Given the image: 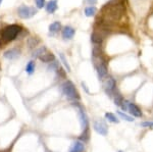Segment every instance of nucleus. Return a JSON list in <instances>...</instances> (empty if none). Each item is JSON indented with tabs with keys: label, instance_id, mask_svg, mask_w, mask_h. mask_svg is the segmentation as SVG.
Listing matches in <instances>:
<instances>
[{
	"label": "nucleus",
	"instance_id": "nucleus-21",
	"mask_svg": "<svg viewBox=\"0 0 153 152\" xmlns=\"http://www.w3.org/2000/svg\"><path fill=\"white\" fill-rule=\"evenodd\" d=\"M59 58H60V61L61 63L63 65V67H65V68L68 72H71V67H70V63H68V59H66L65 55L63 54V53H59Z\"/></svg>",
	"mask_w": 153,
	"mask_h": 152
},
{
	"label": "nucleus",
	"instance_id": "nucleus-14",
	"mask_svg": "<svg viewBox=\"0 0 153 152\" xmlns=\"http://www.w3.org/2000/svg\"><path fill=\"white\" fill-rule=\"evenodd\" d=\"M48 30H49V32H50L51 34L58 33V32H60L61 30H62V26H61V23H60V22H53L52 24H50Z\"/></svg>",
	"mask_w": 153,
	"mask_h": 152
},
{
	"label": "nucleus",
	"instance_id": "nucleus-9",
	"mask_svg": "<svg viewBox=\"0 0 153 152\" xmlns=\"http://www.w3.org/2000/svg\"><path fill=\"white\" fill-rule=\"evenodd\" d=\"M21 55V50L19 48H11V49H8L4 52L3 56L6 58V59H9V60H12V59H16V58L19 57Z\"/></svg>",
	"mask_w": 153,
	"mask_h": 152
},
{
	"label": "nucleus",
	"instance_id": "nucleus-10",
	"mask_svg": "<svg viewBox=\"0 0 153 152\" xmlns=\"http://www.w3.org/2000/svg\"><path fill=\"white\" fill-rule=\"evenodd\" d=\"M103 38H104V35L99 31H94L91 35V41L95 45H101L103 42Z\"/></svg>",
	"mask_w": 153,
	"mask_h": 152
},
{
	"label": "nucleus",
	"instance_id": "nucleus-1",
	"mask_svg": "<svg viewBox=\"0 0 153 152\" xmlns=\"http://www.w3.org/2000/svg\"><path fill=\"white\" fill-rule=\"evenodd\" d=\"M22 31L23 28L18 24H9L2 29L0 31V48H3L7 44L16 40Z\"/></svg>",
	"mask_w": 153,
	"mask_h": 152
},
{
	"label": "nucleus",
	"instance_id": "nucleus-26",
	"mask_svg": "<svg viewBox=\"0 0 153 152\" xmlns=\"http://www.w3.org/2000/svg\"><path fill=\"white\" fill-rule=\"evenodd\" d=\"M55 73H57L60 78H65V70H63V67H59L57 70H55Z\"/></svg>",
	"mask_w": 153,
	"mask_h": 152
},
{
	"label": "nucleus",
	"instance_id": "nucleus-15",
	"mask_svg": "<svg viewBox=\"0 0 153 152\" xmlns=\"http://www.w3.org/2000/svg\"><path fill=\"white\" fill-rule=\"evenodd\" d=\"M39 42H40V39H38L35 36L29 37L28 41H27V46H28L29 49H35L37 46H38Z\"/></svg>",
	"mask_w": 153,
	"mask_h": 152
},
{
	"label": "nucleus",
	"instance_id": "nucleus-30",
	"mask_svg": "<svg viewBox=\"0 0 153 152\" xmlns=\"http://www.w3.org/2000/svg\"><path fill=\"white\" fill-rule=\"evenodd\" d=\"M117 152H124V151H122V150H118Z\"/></svg>",
	"mask_w": 153,
	"mask_h": 152
},
{
	"label": "nucleus",
	"instance_id": "nucleus-18",
	"mask_svg": "<svg viewBox=\"0 0 153 152\" xmlns=\"http://www.w3.org/2000/svg\"><path fill=\"white\" fill-rule=\"evenodd\" d=\"M35 68H36V63L34 60H30L28 63H27L26 67V72L29 76H32L34 73H35Z\"/></svg>",
	"mask_w": 153,
	"mask_h": 152
},
{
	"label": "nucleus",
	"instance_id": "nucleus-8",
	"mask_svg": "<svg viewBox=\"0 0 153 152\" xmlns=\"http://www.w3.org/2000/svg\"><path fill=\"white\" fill-rule=\"evenodd\" d=\"M79 107V116H80V122H81V126H82V129H88L89 128V122H88V116L86 114L85 110H84L82 107H80V105H76Z\"/></svg>",
	"mask_w": 153,
	"mask_h": 152
},
{
	"label": "nucleus",
	"instance_id": "nucleus-17",
	"mask_svg": "<svg viewBox=\"0 0 153 152\" xmlns=\"http://www.w3.org/2000/svg\"><path fill=\"white\" fill-rule=\"evenodd\" d=\"M46 51H48V49L46 48L45 46H42V47L36 48L35 50L33 51L32 55H33V57H34V58H40L41 56L46 52Z\"/></svg>",
	"mask_w": 153,
	"mask_h": 152
},
{
	"label": "nucleus",
	"instance_id": "nucleus-24",
	"mask_svg": "<svg viewBox=\"0 0 153 152\" xmlns=\"http://www.w3.org/2000/svg\"><path fill=\"white\" fill-rule=\"evenodd\" d=\"M35 4H36L37 8L41 9V8H43V7H45L46 0H35Z\"/></svg>",
	"mask_w": 153,
	"mask_h": 152
},
{
	"label": "nucleus",
	"instance_id": "nucleus-5",
	"mask_svg": "<svg viewBox=\"0 0 153 152\" xmlns=\"http://www.w3.org/2000/svg\"><path fill=\"white\" fill-rule=\"evenodd\" d=\"M103 87H104L105 91L107 94L112 95V93L117 91V82L110 76H106L103 80Z\"/></svg>",
	"mask_w": 153,
	"mask_h": 152
},
{
	"label": "nucleus",
	"instance_id": "nucleus-2",
	"mask_svg": "<svg viewBox=\"0 0 153 152\" xmlns=\"http://www.w3.org/2000/svg\"><path fill=\"white\" fill-rule=\"evenodd\" d=\"M61 92L65 95L71 101H78L80 100V94L76 90L75 84L71 81H65L61 85Z\"/></svg>",
	"mask_w": 153,
	"mask_h": 152
},
{
	"label": "nucleus",
	"instance_id": "nucleus-19",
	"mask_svg": "<svg viewBox=\"0 0 153 152\" xmlns=\"http://www.w3.org/2000/svg\"><path fill=\"white\" fill-rule=\"evenodd\" d=\"M97 12V8L95 6H87L85 9H84V13H85L86 16L90 18V16H94Z\"/></svg>",
	"mask_w": 153,
	"mask_h": 152
},
{
	"label": "nucleus",
	"instance_id": "nucleus-13",
	"mask_svg": "<svg viewBox=\"0 0 153 152\" xmlns=\"http://www.w3.org/2000/svg\"><path fill=\"white\" fill-rule=\"evenodd\" d=\"M41 61H43V62H46V63H50L52 62V61L55 60V56L52 52H50V51H46L45 53H44L43 55L41 56L40 58H39Z\"/></svg>",
	"mask_w": 153,
	"mask_h": 152
},
{
	"label": "nucleus",
	"instance_id": "nucleus-3",
	"mask_svg": "<svg viewBox=\"0 0 153 152\" xmlns=\"http://www.w3.org/2000/svg\"><path fill=\"white\" fill-rule=\"evenodd\" d=\"M94 58V65H95V68L97 70V73H98V77L100 79H104V78L107 76V73H108V70H107V62L105 61V58L104 56H99V57H93Z\"/></svg>",
	"mask_w": 153,
	"mask_h": 152
},
{
	"label": "nucleus",
	"instance_id": "nucleus-7",
	"mask_svg": "<svg viewBox=\"0 0 153 152\" xmlns=\"http://www.w3.org/2000/svg\"><path fill=\"white\" fill-rule=\"evenodd\" d=\"M76 35V30L71 26H65L61 30V36L63 40H71Z\"/></svg>",
	"mask_w": 153,
	"mask_h": 152
},
{
	"label": "nucleus",
	"instance_id": "nucleus-16",
	"mask_svg": "<svg viewBox=\"0 0 153 152\" xmlns=\"http://www.w3.org/2000/svg\"><path fill=\"white\" fill-rule=\"evenodd\" d=\"M84 144L82 143L81 140L76 141L75 143L73 144V146L70 148V152H83L84 151Z\"/></svg>",
	"mask_w": 153,
	"mask_h": 152
},
{
	"label": "nucleus",
	"instance_id": "nucleus-28",
	"mask_svg": "<svg viewBox=\"0 0 153 152\" xmlns=\"http://www.w3.org/2000/svg\"><path fill=\"white\" fill-rule=\"evenodd\" d=\"M97 1H98V0H85L86 3H87L88 5H91V6L95 5V4L97 3Z\"/></svg>",
	"mask_w": 153,
	"mask_h": 152
},
{
	"label": "nucleus",
	"instance_id": "nucleus-11",
	"mask_svg": "<svg viewBox=\"0 0 153 152\" xmlns=\"http://www.w3.org/2000/svg\"><path fill=\"white\" fill-rule=\"evenodd\" d=\"M128 111H129L130 114H132L134 117H142V111L139 107L136 104L130 102L129 103V108H128Z\"/></svg>",
	"mask_w": 153,
	"mask_h": 152
},
{
	"label": "nucleus",
	"instance_id": "nucleus-6",
	"mask_svg": "<svg viewBox=\"0 0 153 152\" xmlns=\"http://www.w3.org/2000/svg\"><path fill=\"white\" fill-rule=\"evenodd\" d=\"M93 126H94L95 131L99 135L106 136V135L108 134V127L103 119H97V121H95Z\"/></svg>",
	"mask_w": 153,
	"mask_h": 152
},
{
	"label": "nucleus",
	"instance_id": "nucleus-20",
	"mask_svg": "<svg viewBox=\"0 0 153 152\" xmlns=\"http://www.w3.org/2000/svg\"><path fill=\"white\" fill-rule=\"evenodd\" d=\"M117 113L118 114V116H120V119H124V121H126V122H134V117L129 116V114H126L125 112L120 111V110H117Z\"/></svg>",
	"mask_w": 153,
	"mask_h": 152
},
{
	"label": "nucleus",
	"instance_id": "nucleus-4",
	"mask_svg": "<svg viewBox=\"0 0 153 152\" xmlns=\"http://www.w3.org/2000/svg\"><path fill=\"white\" fill-rule=\"evenodd\" d=\"M38 12V8L33 6H28L26 4H22L18 8V16L23 19H29L36 16Z\"/></svg>",
	"mask_w": 153,
	"mask_h": 152
},
{
	"label": "nucleus",
	"instance_id": "nucleus-29",
	"mask_svg": "<svg viewBox=\"0 0 153 152\" xmlns=\"http://www.w3.org/2000/svg\"><path fill=\"white\" fill-rule=\"evenodd\" d=\"M2 1H3V0H0V6H1V4H2Z\"/></svg>",
	"mask_w": 153,
	"mask_h": 152
},
{
	"label": "nucleus",
	"instance_id": "nucleus-23",
	"mask_svg": "<svg viewBox=\"0 0 153 152\" xmlns=\"http://www.w3.org/2000/svg\"><path fill=\"white\" fill-rule=\"evenodd\" d=\"M88 139H89V128L83 130V134L79 137V140H81V141L82 140L83 141H88Z\"/></svg>",
	"mask_w": 153,
	"mask_h": 152
},
{
	"label": "nucleus",
	"instance_id": "nucleus-22",
	"mask_svg": "<svg viewBox=\"0 0 153 152\" xmlns=\"http://www.w3.org/2000/svg\"><path fill=\"white\" fill-rule=\"evenodd\" d=\"M105 119L110 122H114V124H118V119L115 116V114L111 113V112H106Z\"/></svg>",
	"mask_w": 153,
	"mask_h": 152
},
{
	"label": "nucleus",
	"instance_id": "nucleus-12",
	"mask_svg": "<svg viewBox=\"0 0 153 152\" xmlns=\"http://www.w3.org/2000/svg\"><path fill=\"white\" fill-rule=\"evenodd\" d=\"M58 8V4H57V0H49V1L46 3L45 5V9L48 13H54Z\"/></svg>",
	"mask_w": 153,
	"mask_h": 152
},
{
	"label": "nucleus",
	"instance_id": "nucleus-27",
	"mask_svg": "<svg viewBox=\"0 0 153 152\" xmlns=\"http://www.w3.org/2000/svg\"><path fill=\"white\" fill-rule=\"evenodd\" d=\"M141 127H144V128H147V127L153 128V122H141Z\"/></svg>",
	"mask_w": 153,
	"mask_h": 152
},
{
	"label": "nucleus",
	"instance_id": "nucleus-25",
	"mask_svg": "<svg viewBox=\"0 0 153 152\" xmlns=\"http://www.w3.org/2000/svg\"><path fill=\"white\" fill-rule=\"evenodd\" d=\"M60 67V65H59V63L57 62V61L56 60H54V61H52V62H50L49 63V68H50V70H57V68Z\"/></svg>",
	"mask_w": 153,
	"mask_h": 152
}]
</instances>
